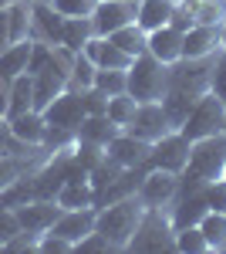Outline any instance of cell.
<instances>
[{
    "label": "cell",
    "mask_w": 226,
    "mask_h": 254,
    "mask_svg": "<svg viewBox=\"0 0 226 254\" xmlns=\"http://www.w3.org/2000/svg\"><path fill=\"white\" fill-rule=\"evenodd\" d=\"M223 132H226V116H223Z\"/></svg>",
    "instance_id": "cell-46"
},
{
    "label": "cell",
    "mask_w": 226,
    "mask_h": 254,
    "mask_svg": "<svg viewBox=\"0 0 226 254\" xmlns=\"http://www.w3.org/2000/svg\"><path fill=\"white\" fill-rule=\"evenodd\" d=\"M169 3H172V7H179V3H182V0H169Z\"/></svg>",
    "instance_id": "cell-43"
},
{
    "label": "cell",
    "mask_w": 226,
    "mask_h": 254,
    "mask_svg": "<svg viewBox=\"0 0 226 254\" xmlns=\"http://www.w3.org/2000/svg\"><path fill=\"white\" fill-rule=\"evenodd\" d=\"M220 51V24H192L182 34V58H209Z\"/></svg>",
    "instance_id": "cell-14"
},
{
    "label": "cell",
    "mask_w": 226,
    "mask_h": 254,
    "mask_svg": "<svg viewBox=\"0 0 226 254\" xmlns=\"http://www.w3.org/2000/svg\"><path fill=\"white\" fill-rule=\"evenodd\" d=\"M129 251H176V224L169 210L149 207L129 241Z\"/></svg>",
    "instance_id": "cell-3"
},
{
    "label": "cell",
    "mask_w": 226,
    "mask_h": 254,
    "mask_svg": "<svg viewBox=\"0 0 226 254\" xmlns=\"http://www.w3.org/2000/svg\"><path fill=\"white\" fill-rule=\"evenodd\" d=\"M105 153L125 166V170H149V156H152V142L138 136H129V132H118V136L105 146Z\"/></svg>",
    "instance_id": "cell-12"
},
{
    "label": "cell",
    "mask_w": 226,
    "mask_h": 254,
    "mask_svg": "<svg viewBox=\"0 0 226 254\" xmlns=\"http://www.w3.org/2000/svg\"><path fill=\"white\" fill-rule=\"evenodd\" d=\"M94 71H98V68H94V61L88 58L85 51H78L75 64H71V75H68V92H78V95H81V92H88V88L94 85Z\"/></svg>",
    "instance_id": "cell-29"
},
{
    "label": "cell",
    "mask_w": 226,
    "mask_h": 254,
    "mask_svg": "<svg viewBox=\"0 0 226 254\" xmlns=\"http://www.w3.org/2000/svg\"><path fill=\"white\" fill-rule=\"evenodd\" d=\"M88 58L94 61V68H112V71H129V64H132V58L118 48V44H112L108 38H98L94 34L85 48H81Z\"/></svg>",
    "instance_id": "cell-17"
},
{
    "label": "cell",
    "mask_w": 226,
    "mask_h": 254,
    "mask_svg": "<svg viewBox=\"0 0 226 254\" xmlns=\"http://www.w3.org/2000/svg\"><path fill=\"white\" fill-rule=\"evenodd\" d=\"M223 116H226V105L213 95V92H206V95L192 105V112H189L186 122L179 126V132H182L189 142L216 136V132H223Z\"/></svg>",
    "instance_id": "cell-4"
},
{
    "label": "cell",
    "mask_w": 226,
    "mask_h": 254,
    "mask_svg": "<svg viewBox=\"0 0 226 254\" xmlns=\"http://www.w3.org/2000/svg\"><path fill=\"white\" fill-rule=\"evenodd\" d=\"M91 88H98L101 95H122L125 92V71H112V68H98L94 71V85Z\"/></svg>",
    "instance_id": "cell-32"
},
{
    "label": "cell",
    "mask_w": 226,
    "mask_h": 254,
    "mask_svg": "<svg viewBox=\"0 0 226 254\" xmlns=\"http://www.w3.org/2000/svg\"><path fill=\"white\" fill-rule=\"evenodd\" d=\"M14 214H17L20 231H27V234L41 237V234H47V231H51V224L57 220L61 207H57V200H47V196H34V200H27V203L14 207Z\"/></svg>",
    "instance_id": "cell-8"
},
{
    "label": "cell",
    "mask_w": 226,
    "mask_h": 254,
    "mask_svg": "<svg viewBox=\"0 0 226 254\" xmlns=\"http://www.w3.org/2000/svg\"><path fill=\"white\" fill-rule=\"evenodd\" d=\"M149 55L159 58L162 64H176L182 58V31L172 27V24H162V27L149 31Z\"/></svg>",
    "instance_id": "cell-15"
},
{
    "label": "cell",
    "mask_w": 226,
    "mask_h": 254,
    "mask_svg": "<svg viewBox=\"0 0 226 254\" xmlns=\"http://www.w3.org/2000/svg\"><path fill=\"white\" fill-rule=\"evenodd\" d=\"M199 231L206 237L209 251H223L226 248V210H206L199 220Z\"/></svg>",
    "instance_id": "cell-27"
},
{
    "label": "cell",
    "mask_w": 226,
    "mask_h": 254,
    "mask_svg": "<svg viewBox=\"0 0 226 254\" xmlns=\"http://www.w3.org/2000/svg\"><path fill=\"white\" fill-rule=\"evenodd\" d=\"M31 3H54V0H31Z\"/></svg>",
    "instance_id": "cell-42"
},
{
    "label": "cell",
    "mask_w": 226,
    "mask_h": 254,
    "mask_svg": "<svg viewBox=\"0 0 226 254\" xmlns=\"http://www.w3.org/2000/svg\"><path fill=\"white\" fill-rule=\"evenodd\" d=\"M145 203L138 193H129L122 200H112L105 207H98V217H94V231L108 241L112 251H129V241L138 231L142 217H145Z\"/></svg>",
    "instance_id": "cell-1"
},
{
    "label": "cell",
    "mask_w": 226,
    "mask_h": 254,
    "mask_svg": "<svg viewBox=\"0 0 226 254\" xmlns=\"http://www.w3.org/2000/svg\"><path fill=\"white\" fill-rule=\"evenodd\" d=\"M85 102H81V95L78 92H61V95L44 109V119H47V126L51 129H61V132H78V126L85 122Z\"/></svg>",
    "instance_id": "cell-9"
},
{
    "label": "cell",
    "mask_w": 226,
    "mask_h": 254,
    "mask_svg": "<svg viewBox=\"0 0 226 254\" xmlns=\"http://www.w3.org/2000/svg\"><path fill=\"white\" fill-rule=\"evenodd\" d=\"M166 88H169V64L152 58L149 51L132 58L129 71H125V92L135 102H162Z\"/></svg>",
    "instance_id": "cell-2"
},
{
    "label": "cell",
    "mask_w": 226,
    "mask_h": 254,
    "mask_svg": "<svg viewBox=\"0 0 226 254\" xmlns=\"http://www.w3.org/2000/svg\"><path fill=\"white\" fill-rule=\"evenodd\" d=\"M7 122H10V132H14L20 142H27V146H44V142H47V119H44V112H38V109L7 119Z\"/></svg>",
    "instance_id": "cell-19"
},
{
    "label": "cell",
    "mask_w": 226,
    "mask_h": 254,
    "mask_svg": "<svg viewBox=\"0 0 226 254\" xmlns=\"http://www.w3.org/2000/svg\"><path fill=\"white\" fill-rule=\"evenodd\" d=\"M176 251L182 254H206L209 244L203 231H199V224H189V227H176Z\"/></svg>",
    "instance_id": "cell-30"
},
{
    "label": "cell",
    "mask_w": 226,
    "mask_h": 254,
    "mask_svg": "<svg viewBox=\"0 0 226 254\" xmlns=\"http://www.w3.org/2000/svg\"><path fill=\"white\" fill-rule=\"evenodd\" d=\"M108 41L118 44L129 58H138V55H145V51H149V34H145L135 20H132V24H125V27H118L115 34H108Z\"/></svg>",
    "instance_id": "cell-23"
},
{
    "label": "cell",
    "mask_w": 226,
    "mask_h": 254,
    "mask_svg": "<svg viewBox=\"0 0 226 254\" xmlns=\"http://www.w3.org/2000/svg\"><path fill=\"white\" fill-rule=\"evenodd\" d=\"M203 196H206V207H209V210H226V176L209 180L206 190H203Z\"/></svg>",
    "instance_id": "cell-35"
},
{
    "label": "cell",
    "mask_w": 226,
    "mask_h": 254,
    "mask_svg": "<svg viewBox=\"0 0 226 254\" xmlns=\"http://www.w3.org/2000/svg\"><path fill=\"white\" fill-rule=\"evenodd\" d=\"M7 109H10V81L0 78V116L7 119Z\"/></svg>",
    "instance_id": "cell-40"
},
{
    "label": "cell",
    "mask_w": 226,
    "mask_h": 254,
    "mask_svg": "<svg viewBox=\"0 0 226 254\" xmlns=\"http://www.w3.org/2000/svg\"><path fill=\"white\" fill-rule=\"evenodd\" d=\"M122 132L138 136V139H145V142H159L162 136L176 132V126H172V119H169V112H166L162 102H138L135 116L129 119V126H125Z\"/></svg>",
    "instance_id": "cell-5"
},
{
    "label": "cell",
    "mask_w": 226,
    "mask_h": 254,
    "mask_svg": "<svg viewBox=\"0 0 226 254\" xmlns=\"http://www.w3.org/2000/svg\"><path fill=\"white\" fill-rule=\"evenodd\" d=\"M31 14H34V31H31V38L44 41V44H61L64 14H57L51 3H31Z\"/></svg>",
    "instance_id": "cell-16"
},
{
    "label": "cell",
    "mask_w": 226,
    "mask_h": 254,
    "mask_svg": "<svg viewBox=\"0 0 226 254\" xmlns=\"http://www.w3.org/2000/svg\"><path fill=\"white\" fill-rule=\"evenodd\" d=\"M179 193V173L172 170H159V166H149L142 173V183H138V196L145 207H159V210H172V200Z\"/></svg>",
    "instance_id": "cell-7"
},
{
    "label": "cell",
    "mask_w": 226,
    "mask_h": 254,
    "mask_svg": "<svg viewBox=\"0 0 226 254\" xmlns=\"http://www.w3.org/2000/svg\"><path fill=\"white\" fill-rule=\"evenodd\" d=\"M223 176H226V163H223Z\"/></svg>",
    "instance_id": "cell-47"
},
{
    "label": "cell",
    "mask_w": 226,
    "mask_h": 254,
    "mask_svg": "<svg viewBox=\"0 0 226 254\" xmlns=\"http://www.w3.org/2000/svg\"><path fill=\"white\" fill-rule=\"evenodd\" d=\"M38 251H44V254H64V251H75V244L47 231V234H41V241H38Z\"/></svg>",
    "instance_id": "cell-36"
},
{
    "label": "cell",
    "mask_w": 226,
    "mask_h": 254,
    "mask_svg": "<svg viewBox=\"0 0 226 254\" xmlns=\"http://www.w3.org/2000/svg\"><path fill=\"white\" fill-rule=\"evenodd\" d=\"M31 109H34V78L24 71V75H17V78L10 81V109H7V119L24 116Z\"/></svg>",
    "instance_id": "cell-24"
},
{
    "label": "cell",
    "mask_w": 226,
    "mask_h": 254,
    "mask_svg": "<svg viewBox=\"0 0 226 254\" xmlns=\"http://www.w3.org/2000/svg\"><path fill=\"white\" fill-rule=\"evenodd\" d=\"M91 38H94L91 17H64V34H61V44H64V48L81 51Z\"/></svg>",
    "instance_id": "cell-28"
},
{
    "label": "cell",
    "mask_w": 226,
    "mask_h": 254,
    "mask_svg": "<svg viewBox=\"0 0 226 254\" xmlns=\"http://www.w3.org/2000/svg\"><path fill=\"white\" fill-rule=\"evenodd\" d=\"M122 132V126H115L108 116H85V122L78 126V139H85V142H98V146H108L115 136Z\"/></svg>",
    "instance_id": "cell-21"
},
{
    "label": "cell",
    "mask_w": 226,
    "mask_h": 254,
    "mask_svg": "<svg viewBox=\"0 0 226 254\" xmlns=\"http://www.w3.org/2000/svg\"><path fill=\"white\" fill-rule=\"evenodd\" d=\"M0 251H3V244H0Z\"/></svg>",
    "instance_id": "cell-48"
},
{
    "label": "cell",
    "mask_w": 226,
    "mask_h": 254,
    "mask_svg": "<svg viewBox=\"0 0 226 254\" xmlns=\"http://www.w3.org/2000/svg\"><path fill=\"white\" fill-rule=\"evenodd\" d=\"M94 217H98V207L61 210L57 220L51 224V234H57V237H64V241H71V244H78L85 234H91V231H94Z\"/></svg>",
    "instance_id": "cell-13"
},
{
    "label": "cell",
    "mask_w": 226,
    "mask_h": 254,
    "mask_svg": "<svg viewBox=\"0 0 226 254\" xmlns=\"http://www.w3.org/2000/svg\"><path fill=\"white\" fill-rule=\"evenodd\" d=\"M179 7L189 10L196 24H223L226 17V0H182Z\"/></svg>",
    "instance_id": "cell-26"
},
{
    "label": "cell",
    "mask_w": 226,
    "mask_h": 254,
    "mask_svg": "<svg viewBox=\"0 0 226 254\" xmlns=\"http://www.w3.org/2000/svg\"><path fill=\"white\" fill-rule=\"evenodd\" d=\"M17 231H20V224H17L14 207H0V244H7Z\"/></svg>",
    "instance_id": "cell-38"
},
{
    "label": "cell",
    "mask_w": 226,
    "mask_h": 254,
    "mask_svg": "<svg viewBox=\"0 0 226 254\" xmlns=\"http://www.w3.org/2000/svg\"><path fill=\"white\" fill-rule=\"evenodd\" d=\"M81 102H85V112L88 116H105V109H108V95H101L98 88L81 92Z\"/></svg>",
    "instance_id": "cell-37"
},
{
    "label": "cell",
    "mask_w": 226,
    "mask_h": 254,
    "mask_svg": "<svg viewBox=\"0 0 226 254\" xmlns=\"http://www.w3.org/2000/svg\"><path fill=\"white\" fill-rule=\"evenodd\" d=\"M209 92L226 105V51L220 48L213 58V75H209Z\"/></svg>",
    "instance_id": "cell-33"
},
{
    "label": "cell",
    "mask_w": 226,
    "mask_h": 254,
    "mask_svg": "<svg viewBox=\"0 0 226 254\" xmlns=\"http://www.w3.org/2000/svg\"><path fill=\"white\" fill-rule=\"evenodd\" d=\"M172 7L169 0H138V7H135V24L149 34L155 27H162V24H169L172 20Z\"/></svg>",
    "instance_id": "cell-20"
},
{
    "label": "cell",
    "mask_w": 226,
    "mask_h": 254,
    "mask_svg": "<svg viewBox=\"0 0 226 254\" xmlns=\"http://www.w3.org/2000/svg\"><path fill=\"white\" fill-rule=\"evenodd\" d=\"M31 51H34V38L10 41V44L0 51V78L14 81L17 75H24L27 64H31Z\"/></svg>",
    "instance_id": "cell-18"
},
{
    "label": "cell",
    "mask_w": 226,
    "mask_h": 254,
    "mask_svg": "<svg viewBox=\"0 0 226 254\" xmlns=\"http://www.w3.org/2000/svg\"><path fill=\"white\" fill-rule=\"evenodd\" d=\"M7 3H10V0H0V7H7Z\"/></svg>",
    "instance_id": "cell-44"
},
{
    "label": "cell",
    "mask_w": 226,
    "mask_h": 254,
    "mask_svg": "<svg viewBox=\"0 0 226 254\" xmlns=\"http://www.w3.org/2000/svg\"><path fill=\"white\" fill-rule=\"evenodd\" d=\"M0 126H7V119H3V116H0Z\"/></svg>",
    "instance_id": "cell-45"
},
{
    "label": "cell",
    "mask_w": 226,
    "mask_h": 254,
    "mask_svg": "<svg viewBox=\"0 0 226 254\" xmlns=\"http://www.w3.org/2000/svg\"><path fill=\"white\" fill-rule=\"evenodd\" d=\"M223 163H226V132H216V136L196 139L189 146V166L196 176L203 180H216L223 176Z\"/></svg>",
    "instance_id": "cell-6"
},
{
    "label": "cell",
    "mask_w": 226,
    "mask_h": 254,
    "mask_svg": "<svg viewBox=\"0 0 226 254\" xmlns=\"http://www.w3.org/2000/svg\"><path fill=\"white\" fill-rule=\"evenodd\" d=\"M135 0H98V7L91 10V27L98 38H108L118 27L135 20Z\"/></svg>",
    "instance_id": "cell-11"
},
{
    "label": "cell",
    "mask_w": 226,
    "mask_h": 254,
    "mask_svg": "<svg viewBox=\"0 0 226 254\" xmlns=\"http://www.w3.org/2000/svg\"><path fill=\"white\" fill-rule=\"evenodd\" d=\"M54 200L61 210H81V207H94V190L88 180H81V183H61Z\"/></svg>",
    "instance_id": "cell-22"
},
{
    "label": "cell",
    "mask_w": 226,
    "mask_h": 254,
    "mask_svg": "<svg viewBox=\"0 0 226 254\" xmlns=\"http://www.w3.org/2000/svg\"><path fill=\"white\" fill-rule=\"evenodd\" d=\"M7 20H10V41L31 38V31H34L31 0H10V3H7Z\"/></svg>",
    "instance_id": "cell-25"
},
{
    "label": "cell",
    "mask_w": 226,
    "mask_h": 254,
    "mask_svg": "<svg viewBox=\"0 0 226 254\" xmlns=\"http://www.w3.org/2000/svg\"><path fill=\"white\" fill-rule=\"evenodd\" d=\"M135 109H138V102H135L129 92H122V95H112V98H108L105 116L112 119L115 126H122V129H125V126H129V119L135 116Z\"/></svg>",
    "instance_id": "cell-31"
},
{
    "label": "cell",
    "mask_w": 226,
    "mask_h": 254,
    "mask_svg": "<svg viewBox=\"0 0 226 254\" xmlns=\"http://www.w3.org/2000/svg\"><path fill=\"white\" fill-rule=\"evenodd\" d=\"M220 48L226 51V17H223V24H220Z\"/></svg>",
    "instance_id": "cell-41"
},
{
    "label": "cell",
    "mask_w": 226,
    "mask_h": 254,
    "mask_svg": "<svg viewBox=\"0 0 226 254\" xmlns=\"http://www.w3.org/2000/svg\"><path fill=\"white\" fill-rule=\"evenodd\" d=\"M10 44V20H7V7H0V51Z\"/></svg>",
    "instance_id": "cell-39"
},
{
    "label": "cell",
    "mask_w": 226,
    "mask_h": 254,
    "mask_svg": "<svg viewBox=\"0 0 226 254\" xmlns=\"http://www.w3.org/2000/svg\"><path fill=\"white\" fill-rule=\"evenodd\" d=\"M189 142L179 129L162 136L159 142H152V156H149V166H159V170H172V173H182L189 166Z\"/></svg>",
    "instance_id": "cell-10"
},
{
    "label": "cell",
    "mask_w": 226,
    "mask_h": 254,
    "mask_svg": "<svg viewBox=\"0 0 226 254\" xmlns=\"http://www.w3.org/2000/svg\"><path fill=\"white\" fill-rule=\"evenodd\" d=\"M51 7H54L57 14H64V17H91L98 0H54Z\"/></svg>",
    "instance_id": "cell-34"
}]
</instances>
